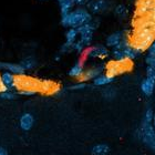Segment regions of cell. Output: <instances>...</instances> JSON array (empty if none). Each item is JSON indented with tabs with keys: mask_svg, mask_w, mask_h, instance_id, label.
Instances as JSON below:
<instances>
[{
	"mask_svg": "<svg viewBox=\"0 0 155 155\" xmlns=\"http://www.w3.org/2000/svg\"><path fill=\"white\" fill-rule=\"evenodd\" d=\"M133 68L132 60L123 59V60H112L107 64V74L114 78L122 73L131 71Z\"/></svg>",
	"mask_w": 155,
	"mask_h": 155,
	"instance_id": "cell-4",
	"label": "cell"
},
{
	"mask_svg": "<svg viewBox=\"0 0 155 155\" xmlns=\"http://www.w3.org/2000/svg\"><path fill=\"white\" fill-rule=\"evenodd\" d=\"M0 155H8V153H7V151L3 147H0Z\"/></svg>",
	"mask_w": 155,
	"mask_h": 155,
	"instance_id": "cell-29",
	"label": "cell"
},
{
	"mask_svg": "<svg viewBox=\"0 0 155 155\" xmlns=\"http://www.w3.org/2000/svg\"><path fill=\"white\" fill-rule=\"evenodd\" d=\"M59 91V85L55 82L52 81H41L40 82V87L39 92L45 94H53Z\"/></svg>",
	"mask_w": 155,
	"mask_h": 155,
	"instance_id": "cell-9",
	"label": "cell"
},
{
	"mask_svg": "<svg viewBox=\"0 0 155 155\" xmlns=\"http://www.w3.org/2000/svg\"><path fill=\"white\" fill-rule=\"evenodd\" d=\"M40 1H45V0H40Z\"/></svg>",
	"mask_w": 155,
	"mask_h": 155,
	"instance_id": "cell-33",
	"label": "cell"
},
{
	"mask_svg": "<svg viewBox=\"0 0 155 155\" xmlns=\"http://www.w3.org/2000/svg\"><path fill=\"white\" fill-rule=\"evenodd\" d=\"M110 151V147L107 144H97L93 146V149L91 151L92 155H107Z\"/></svg>",
	"mask_w": 155,
	"mask_h": 155,
	"instance_id": "cell-18",
	"label": "cell"
},
{
	"mask_svg": "<svg viewBox=\"0 0 155 155\" xmlns=\"http://www.w3.org/2000/svg\"><path fill=\"white\" fill-rule=\"evenodd\" d=\"M41 81L37 80L35 78L27 77L25 74L16 75L15 80V87L19 90V92L23 95H32L39 92Z\"/></svg>",
	"mask_w": 155,
	"mask_h": 155,
	"instance_id": "cell-3",
	"label": "cell"
},
{
	"mask_svg": "<svg viewBox=\"0 0 155 155\" xmlns=\"http://www.w3.org/2000/svg\"><path fill=\"white\" fill-rule=\"evenodd\" d=\"M57 1H58V2H60V1H62V0H57Z\"/></svg>",
	"mask_w": 155,
	"mask_h": 155,
	"instance_id": "cell-32",
	"label": "cell"
},
{
	"mask_svg": "<svg viewBox=\"0 0 155 155\" xmlns=\"http://www.w3.org/2000/svg\"><path fill=\"white\" fill-rule=\"evenodd\" d=\"M87 6L90 13L97 15V13H102L104 11H107L110 8V2L107 0H91Z\"/></svg>",
	"mask_w": 155,
	"mask_h": 155,
	"instance_id": "cell-7",
	"label": "cell"
},
{
	"mask_svg": "<svg viewBox=\"0 0 155 155\" xmlns=\"http://www.w3.org/2000/svg\"><path fill=\"white\" fill-rule=\"evenodd\" d=\"M155 0H137L136 1L135 18L147 16L153 8Z\"/></svg>",
	"mask_w": 155,
	"mask_h": 155,
	"instance_id": "cell-6",
	"label": "cell"
},
{
	"mask_svg": "<svg viewBox=\"0 0 155 155\" xmlns=\"http://www.w3.org/2000/svg\"><path fill=\"white\" fill-rule=\"evenodd\" d=\"M20 64L25 70H30V69H33L36 67V60L32 57H28V58L23 59Z\"/></svg>",
	"mask_w": 155,
	"mask_h": 155,
	"instance_id": "cell-20",
	"label": "cell"
},
{
	"mask_svg": "<svg viewBox=\"0 0 155 155\" xmlns=\"http://www.w3.org/2000/svg\"><path fill=\"white\" fill-rule=\"evenodd\" d=\"M33 116L30 113H26L23 114L20 119V126L23 131H29L33 125Z\"/></svg>",
	"mask_w": 155,
	"mask_h": 155,
	"instance_id": "cell-15",
	"label": "cell"
},
{
	"mask_svg": "<svg viewBox=\"0 0 155 155\" xmlns=\"http://www.w3.org/2000/svg\"><path fill=\"white\" fill-rule=\"evenodd\" d=\"M142 140L150 149L155 150V129L153 127L152 123H143Z\"/></svg>",
	"mask_w": 155,
	"mask_h": 155,
	"instance_id": "cell-5",
	"label": "cell"
},
{
	"mask_svg": "<svg viewBox=\"0 0 155 155\" xmlns=\"http://www.w3.org/2000/svg\"><path fill=\"white\" fill-rule=\"evenodd\" d=\"M87 55L91 57V58H99V59H104L109 55V50L105 45H97L94 47H91L87 50Z\"/></svg>",
	"mask_w": 155,
	"mask_h": 155,
	"instance_id": "cell-8",
	"label": "cell"
},
{
	"mask_svg": "<svg viewBox=\"0 0 155 155\" xmlns=\"http://www.w3.org/2000/svg\"><path fill=\"white\" fill-rule=\"evenodd\" d=\"M7 90H8V89L3 85L2 81H1V78H0V93H2V92H5V91H7Z\"/></svg>",
	"mask_w": 155,
	"mask_h": 155,
	"instance_id": "cell-28",
	"label": "cell"
},
{
	"mask_svg": "<svg viewBox=\"0 0 155 155\" xmlns=\"http://www.w3.org/2000/svg\"><path fill=\"white\" fill-rule=\"evenodd\" d=\"M101 72H102V68L100 67H97V68H92V69H89L87 71L83 72L82 75H81L79 79H80L81 82H84V81H89L91 79H95L97 75L101 74Z\"/></svg>",
	"mask_w": 155,
	"mask_h": 155,
	"instance_id": "cell-13",
	"label": "cell"
},
{
	"mask_svg": "<svg viewBox=\"0 0 155 155\" xmlns=\"http://www.w3.org/2000/svg\"><path fill=\"white\" fill-rule=\"evenodd\" d=\"M83 87H84V84L81 83V84H78V85H74V87H72V89H82Z\"/></svg>",
	"mask_w": 155,
	"mask_h": 155,
	"instance_id": "cell-30",
	"label": "cell"
},
{
	"mask_svg": "<svg viewBox=\"0 0 155 155\" xmlns=\"http://www.w3.org/2000/svg\"><path fill=\"white\" fill-rule=\"evenodd\" d=\"M84 72L83 70V62L79 61L78 63H75L69 71V75L72 78H80L82 75V73Z\"/></svg>",
	"mask_w": 155,
	"mask_h": 155,
	"instance_id": "cell-17",
	"label": "cell"
},
{
	"mask_svg": "<svg viewBox=\"0 0 155 155\" xmlns=\"http://www.w3.org/2000/svg\"><path fill=\"white\" fill-rule=\"evenodd\" d=\"M152 122H153V124H154V127H155V115H154V117H153V121H152Z\"/></svg>",
	"mask_w": 155,
	"mask_h": 155,
	"instance_id": "cell-31",
	"label": "cell"
},
{
	"mask_svg": "<svg viewBox=\"0 0 155 155\" xmlns=\"http://www.w3.org/2000/svg\"><path fill=\"white\" fill-rule=\"evenodd\" d=\"M59 6H60V12H61V16H64L67 13H69L73 9L74 7V3L72 0H62L59 2Z\"/></svg>",
	"mask_w": 155,
	"mask_h": 155,
	"instance_id": "cell-16",
	"label": "cell"
},
{
	"mask_svg": "<svg viewBox=\"0 0 155 155\" xmlns=\"http://www.w3.org/2000/svg\"><path fill=\"white\" fill-rule=\"evenodd\" d=\"M113 80H114V78L110 77V75H107V73H105V74L97 75V77L94 79V84H95V85H105V84L111 83Z\"/></svg>",
	"mask_w": 155,
	"mask_h": 155,
	"instance_id": "cell-19",
	"label": "cell"
},
{
	"mask_svg": "<svg viewBox=\"0 0 155 155\" xmlns=\"http://www.w3.org/2000/svg\"><path fill=\"white\" fill-rule=\"evenodd\" d=\"M155 39V21L149 17H137L134 21V31L130 43L141 53L150 48Z\"/></svg>",
	"mask_w": 155,
	"mask_h": 155,
	"instance_id": "cell-1",
	"label": "cell"
},
{
	"mask_svg": "<svg viewBox=\"0 0 155 155\" xmlns=\"http://www.w3.org/2000/svg\"><path fill=\"white\" fill-rule=\"evenodd\" d=\"M92 20L90 11L85 8H77L64 16H61V23L63 27L68 28H79Z\"/></svg>",
	"mask_w": 155,
	"mask_h": 155,
	"instance_id": "cell-2",
	"label": "cell"
},
{
	"mask_svg": "<svg viewBox=\"0 0 155 155\" xmlns=\"http://www.w3.org/2000/svg\"><path fill=\"white\" fill-rule=\"evenodd\" d=\"M146 63L149 64V67H152V68L155 69V54H147Z\"/></svg>",
	"mask_w": 155,
	"mask_h": 155,
	"instance_id": "cell-23",
	"label": "cell"
},
{
	"mask_svg": "<svg viewBox=\"0 0 155 155\" xmlns=\"http://www.w3.org/2000/svg\"><path fill=\"white\" fill-rule=\"evenodd\" d=\"M72 1H73V3H74V6L82 7V6H87L91 0H72Z\"/></svg>",
	"mask_w": 155,
	"mask_h": 155,
	"instance_id": "cell-25",
	"label": "cell"
},
{
	"mask_svg": "<svg viewBox=\"0 0 155 155\" xmlns=\"http://www.w3.org/2000/svg\"><path fill=\"white\" fill-rule=\"evenodd\" d=\"M145 17H149L150 19H152L155 21V2H154V5H153V8H152V10H151V12Z\"/></svg>",
	"mask_w": 155,
	"mask_h": 155,
	"instance_id": "cell-26",
	"label": "cell"
},
{
	"mask_svg": "<svg viewBox=\"0 0 155 155\" xmlns=\"http://www.w3.org/2000/svg\"><path fill=\"white\" fill-rule=\"evenodd\" d=\"M153 117H154V114H153V110L149 109V110L145 112V116H144V122L146 123H152Z\"/></svg>",
	"mask_w": 155,
	"mask_h": 155,
	"instance_id": "cell-22",
	"label": "cell"
},
{
	"mask_svg": "<svg viewBox=\"0 0 155 155\" xmlns=\"http://www.w3.org/2000/svg\"><path fill=\"white\" fill-rule=\"evenodd\" d=\"M1 97H2V99H7V100H13V99H15V94H13L12 92H10V91L7 90L1 93Z\"/></svg>",
	"mask_w": 155,
	"mask_h": 155,
	"instance_id": "cell-24",
	"label": "cell"
},
{
	"mask_svg": "<svg viewBox=\"0 0 155 155\" xmlns=\"http://www.w3.org/2000/svg\"><path fill=\"white\" fill-rule=\"evenodd\" d=\"M114 13H115L119 18H125L126 15H127V9H126V7L124 6V5H119V6L115 7Z\"/></svg>",
	"mask_w": 155,
	"mask_h": 155,
	"instance_id": "cell-21",
	"label": "cell"
},
{
	"mask_svg": "<svg viewBox=\"0 0 155 155\" xmlns=\"http://www.w3.org/2000/svg\"><path fill=\"white\" fill-rule=\"evenodd\" d=\"M0 78H1V81H2L3 85H5L7 89L15 87V80H16V75L12 74L11 72H9V71L3 72L2 74L0 75Z\"/></svg>",
	"mask_w": 155,
	"mask_h": 155,
	"instance_id": "cell-14",
	"label": "cell"
},
{
	"mask_svg": "<svg viewBox=\"0 0 155 155\" xmlns=\"http://www.w3.org/2000/svg\"><path fill=\"white\" fill-rule=\"evenodd\" d=\"M154 87H155V79H153V78L146 77V79H144L142 81V83H141V90L147 97L153 93Z\"/></svg>",
	"mask_w": 155,
	"mask_h": 155,
	"instance_id": "cell-10",
	"label": "cell"
},
{
	"mask_svg": "<svg viewBox=\"0 0 155 155\" xmlns=\"http://www.w3.org/2000/svg\"><path fill=\"white\" fill-rule=\"evenodd\" d=\"M124 35L121 31H115V32L111 33L110 36L107 38V45L110 48H115L116 45H119L120 42L122 41V39L124 38Z\"/></svg>",
	"mask_w": 155,
	"mask_h": 155,
	"instance_id": "cell-12",
	"label": "cell"
},
{
	"mask_svg": "<svg viewBox=\"0 0 155 155\" xmlns=\"http://www.w3.org/2000/svg\"><path fill=\"white\" fill-rule=\"evenodd\" d=\"M0 68H3L7 71L11 72L15 75H20L25 73V69L21 67V64H17V63H0Z\"/></svg>",
	"mask_w": 155,
	"mask_h": 155,
	"instance_id": "cell-11",
	"label": "cell"
},
{
	"mask_svg": "<svg viewBox=\"0 0 155 155\" xmlns=\"http://www.w3.org/2000/svg\"><path fill=\"white\" fill-rule=\"evenodd\" d=\"M149 50V54H155V39L154 41L152 42V45H150V48L147 49Z\"/></svg>",
	"mask_w": 155,
	"mask_h": 155,
	"instance_id": "cell-27",
	"label": "cell"
}]
</instances>
